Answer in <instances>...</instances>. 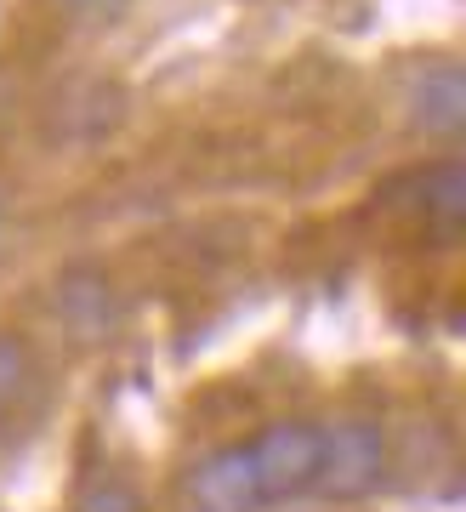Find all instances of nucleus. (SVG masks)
Instances as JSON below:
<instances>
[{"instance_id":"6e6552de","label":"nucleus","mask_w":466,"mask_h":512,"mask_svg":"<svg viewBox=\"0 0 466 512\" xmlns=\"http://www.w3.org/2000/svg\"><path fill=\"white\" fill-rule=\"evenodd\" d=\"M29 382H35V359H29V348H23L18 336L0 330V416L18 410V399L29 393Z\"/></svg>"},{"instance_id":"7ed1b4c3","label":"nucleus","mask_w":466,"mask_h":512,"mask_svg":"<svg viewBox=\"0 0 466 512\" xmlns=\"http://www.w3.org/2000/svg\"><path fill=\"white\" fill-rule=\"evenodd\" d=\"M177 501H182V512H262L268 507L245 444H216V450H205L182 473Z\"/></svg>"},{"instance_id":"1a4fd4ad","label":"nucleus","mask_w":466,"mask_h":512,"mask_svg":"<svg viewBox=\"0 0 466 512\" xmlns=\"http://www.w3.org/2000/svg\"><path fill=\"white\" fill-rule=\"evenodd\" d=\"M63 12H74V18H86V23H108V18H120L131 0H57Z\"/></svg>"},{"instance_id":"0eeeda50","label":"nucleus","mask_w":466,"mask_h":512,"mask_svg":"<svg viewBox=\"0 0 466 512\" xmlns=\"http://www.w3.org/2000/svg\"><path fill=\"white\" fill-rule=\"evenodd\" d=\"M74 512H148V501L126 473H91L74 495Z\"/></svg>"},{"instance_id":"423d86ee","label":"nucleus","mask_w":466,"mask_h":512,"mask_svg":"<svg viewBox=\"0 0 466 512\" xmlns=\"http://www.w3.org/2000/svg\"><path fill=\"white\" fill-rule=\"evenodd\" d=\"M415 194H421V211L438 228H461L466 222V165L455 154L432 160L427 171H415Z\"/></svg>"},{"instance_id":"39448f33","label":"nucleus","mask_w":466,"mask_h":512,"mask_svg":"<svg viewBox=\"0 0 466 512\" xmlns=\"http://www.w3.org/2000/svg\"><path fill=\"white\" fill-rule=\"evenodd\" d=\"M57 319L69 325V336L80 342H103L114 330V285H108L97 268H74V274L57 279Z\"/></svg>"},{"instance_id":"f03ea898","label":"nucleus","mask_w":466,"mask_h":512,"mask_svg":"<svg viewBox=\"0 0 466 512\" xmlns=\"http://www.w3.org/2000/svg\"><path fill=\"white\" fill-rule=\"evenodd\" d=\"M245 450H251L256 484H262V501H268V507L302 501V495L313 490V473H319V421L279 416V421H268Z\"/></svg>"},{"instance_id":"20e7f679","label":"nucleus","mask_w":466,"mask_h":512,"mask_svg":"<svg viewBox=\"0 0 466 512\" xmlns=\"http://www.w3.org/2000/svg\"><path fill=\"white\" fill-rule=\"evenodd\" d=\"M410 126L427 131V137H461L466 126V74L455 57H444V63H427V69L415 74L410 86Z\"/></svg>"},{"instance_id":"f257e3e1","label":"nucleus","mask_w":466,"mask_h":512,"mask_svg":"<svg viewBox=\"0 0 466 512\" xmlns=\"http://www.w3.org/2000/svg\"><path fill=\"white\" fill-rule=\"evenodd\" d=\"M387 478H393V433L381 427V416L347 410L319 421V473L307 495L330 507H353V501H370Z\"/></svg>"}]
</instances>
